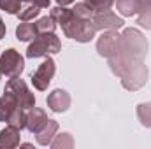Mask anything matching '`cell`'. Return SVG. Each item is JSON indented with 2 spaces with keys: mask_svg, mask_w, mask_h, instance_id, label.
I'll return each instance as SVG.
<instances>
[{
  "mask_svg": "<svg viewBox=\"0 0 151 149\" xmlns=\"http://www.w3.org/2000/svg\"><path fill=\"white\" fill-rule=\"evenodd\" d=\"M62 30L67 37L74 39L77 42H90L91 39L95 37L97 28L93 25L91 19L88 18H79V16H72L65 25H62Z\"/></svg>",
  "mask_w": 151,
  "mask_h": 149,
  "instance_id": "1",
  "label": "cell"
},
{
  "mask_svg": "<svg viewBox=\"0 0 151 149\" xmlns=\"http://www.w3.org/2000/svg\"><path fill=\"white\" fill-rule=\"evenodd\" d=\"M119 53H125L135 60H142L148 53V42L142 37V34L135 28H127L121 35V46Z\"/></svg>",
  "mask_w": 151,
  "mask_h": 149,
  "instance_id": "2",
  "label": "cell"
},
{
  "mask_svg": "<svg viewBox=\"0 0 151 149\" xmlns=\"http://www.w3.org/2000/svg\"><path fill=\"white\" fill-rule=\"evenodd\" d=\"M60 49H62L60 39L55 34H39L37 37L34 39V42L28 46L27 56L28 58H40V56L60 53Z\"/></svg>",
  "mask_w": 151,
  "mask_h": 149,
  "instance_id": "3",
  "label": "cell"
},
{
  "mask_svg": "<svg viewBox=\"0 0 151 149\" xmlns=\"http://www.w3.org/2000/svg\"><path fill=\"white\" fill-rule=\"evenodd\" d=\"M25 69V58L16 49H5L0 56V72L2 75L12 79L19 77V74Z\"/></svg>",
  "mask_w": 151,
  "mask_h": 149,
  "instance_id": "4",
  "label": "cell"
},
{
  "mask_svg": "<svg viewBox=\"0 0 151 149\" xmlns=\"http://www.w3.org/2000/svg\"><path fill=\"white\" fill-rule=\"evenodd\" d=\"M146 81H148V69H146V65L142 63V60L134 62V65L127 70V74L121 77L123 86H125L127 90H132V91L142 88Z\"/></svg>",
  "mask_w": 151,
  "mask_h": 149,
  "instance_id": "5",
  "label": "cell"
},
{
  "mask_svg": "<svg viewBox=\"0 0 151 149\" xmlns=\"http://www.w3.org/2000/svg\"><path fill=\"white\" fill-rule=\"evenodd\" d=\"M5 90L16 95V98H18V102H19V105H21L23 109H30V107L35 105V97H34V93L30 91V88L27 86V82H25L23 79L12 77V79L5 84Z\"/></svg>",
  "mask_w": 151,
  "mask_h": 149,
  "instance_id": "6",
  "label": "cell"
},
{
  "mask_svg": "<svg viewBox=\"0 0 151 149\" xmlns=\"http://www.w3.org/2000/svg\"><path fill=\"white\" fill-rule=\"evenodd\" d=\"M53 75H55V62H53V58H46L39 65L37 70L32 74V82L39 91H44V90H47Z\"/></svg>",
  "mask_w": 151,
  "mask_h": 149,
  "instance_id": "7",
  "label": "cell"
},
{
  "mask_svg": "<svg viewBox=\"0 0 151 149\" xmlns=\"http://www.w3.org/2000/svg\"><path fill=\"white\" fill-rule=\"evenodd\" d=\"M119 46H121V35L116 32H106L97 42V51L100 56L111 58L116 53H119Z\"/></svg>",
  "mask_w": 151,
  "mask_h": 149,
  "instance_id": "8",
  "label": "cell"
},
{
  "mask_svg": "<svg viewBox=\"0 0 151 149\" xmlns=\"http://www.w3.org/2000/svg\"><path fill=\"white\" fill-rule=\"evenodd\" d=\"M93 25L97 30H118L125 25V21L121 18H118L114 12H111L109 9L107 11H99L95 12V16L91 18Z\"/></svg>",
  "mask_w": 151,
  "mask_h": 149,
  "instance_id": "9",
  "label": "cell"
},
{
  "mask_svg": "<svg viewBox=\"0 0 151 149\" xmlns=\"http://www.w3.org/2000/svg\"><path fill=\"white\" fill-rule=\"evenodd\" d=\"M47 107L53 112H65L70 107V95L65 90H55L47 97Z\"/></svg>",
  "mask_w": 151,
  "mask_h": 149,
  "instance_id": "10",
  "label": "cell"
},
{
  "mask_svg": "<svg viewBox=\"0 0 151 149\" xmlns=\"http://www.w3.org/2000/svg\"><path fill=\"white\" fill-rule=\"evenodd\" d=\"M47 114L42 111V109H39V107H30V111L27 112V130L28 132H32V133H37L39 130L47 123Z\"/></svg>",
  "mask_w": 151,
  "mask_h": 149,
  "instance_id": "11",
  "label": "cell"
},
{
  "mask_svg": "<svg viewBox=\"0 0 151 149\" xmlns=\"http://www.w3.org/2000/svg\"><path fill=\"white\" fill-rule=\"evenodd\" d=\"M18 105H19V102H18L16 95L5 90L4 95L0 97V121L7 123V119L11 117V114L14 112V109H16Z\"/></svg>",
  "mask_w": 151,
  "mask_h": 149,
  "instance_id": "12",
  "label": "cell"
},
{
  "mask_svg": "<svg viewBox=\"0 0 151 149\" xmlns=\"http://www.w3.org/2000/svg\"><path fill=\"white\" fill-rule=\"evenodd\" d=\"M19 128L16 126H7L0 132V148L2 149H14L19 146V140H21V135H19Z\"/></svg>",
  "mask_w": 151,
  "mask_h": 149,
  "instance_id": "13",
  "label": "cell"
},
{
  "mask_svg": "<svg viewBox=\"0 0 151 149\" xmlns=\"http://www.w3.org/2000/svg\"><path fill=\"white\" fill-rule=\"evenodd\" d=\"M56 132H58V123L55 119H47V123L35 133L37 135V142L40 146H49L53 142V137H55Z\"/></svg>",
  "mask_w": 151,
  "mask_h": 149,
  "instance_id": "14",
  "label": "cell"
},
{
  "mask_svg": "<svg viewBox=\"0 0 151 149\" xmlns=\"http://www.w3.org/2000/svg\"><path fill=\"white\" fill-rule=\"evenodd\" d=\"M39 35L37 32V25L35 23H28V21H23L18 28H16V37L19 40H34Z\"/></svg>",
  "mask_w": 151,
  "mask_h": 149,
  "instance_id": "15",
  "label": "cell"
},
{
  "mask_svg": "<svg viewBox=\"0 0 151 149\" xmlns=\"http://www.w3.org/2000/svg\"><path fill=\"white\" fill-rule=\"evenodd\" d=\"M116 9L123 16H134L141 9V0H116Z\"/></svg>",
  "mask_w": 151,
  "mask_h": 149,
  "instance_id": "16",
  "label": "cell"
},
{
  "mask_svg": "<svg viewBox=\"0 0 151 149\" xmlns=\"http://www.w3.org/2000/svg\"><path fill=\"white\" fill-rule=\"evenodd\" d=\"M137 14H139L137 23L141 27L151 30V0H141V9Z\"/></svg>",
  "mask_w": 151,
  "mask_h": 149,
  "instance_id": "17",
  "label": "cell"
},
{
  "mask_svg": "<svg viewBox=\"0 0 151 149\" xmlns=\"http://www.w3.org/2000/svg\"><path fill=\"white\" fill-rule=\"evenodd\" d=\"M55 21H56V25H65L72 16H74V11L72 9H67L65 5H56L55 9H51V14H49Z\"/></svg>",
  "mask_w": 151,
  "mask_h": 149,
  "instance_id": "18",
  "label": "cell"
},
{
  "mask_svg": "<svg viewBox=\"0 0 151 149\" xmlns=\"http://www.w3.org/2000/svg\"><path fill=\"white\" fill-rule=\"evenodd\" d=\"M27 109H23L21 105H18L14 112L11 114V117L7 119V123L11 125V126H16V128H19V130H23L25 126H27Z\"/></svg>",
  "mask_w": 151,
  "mask_h": 149,
  "instance_id": "19",
  "label": "cell"
},
{
  "mask_svg": "<svg viewBox=\"0 0 151 149\" xmlns=\"http://www.w3.org/2000/svg\"><path fill=\"white\" fill-rule=\"evenodd\" d=\"M35 25H37V32L39 34H53L55 28H56V21H55L51 16H44V18H40Z\"/></svg>",
  "mask_w": 151,
  "mask_h": 149,
  "instance_id": "20",
  "label": "cell"
},
{
  "mask_svg": "<svg viewBox=\"0 0 151 149\" xmlns=\"http://www.w3.org/2000/svg\"><path fill=\"white\" fill-rule=\"evenodd\" d=\"M72 11H74L76 16H79V18H88V19H91V18L95 16V9H93L90 4H86V2L76 4V7L72 9Z\"/></svg>",
  "mask_w": 151,
  "mask_h": 149,
  "instance_id": "21",
  "label": "cell"
},
{
  "mask_svg": "<svg viewBox=\"0 0 151 149\" xmlns=\"http://www.w3.org/2000/svg\"><path fill=\"white\" fill-rule=\"evenodd\" d=\"M137 116H139V119L144 126L151 128V102L150 104H141L139 109H137Z\"/></svg>",
  "mask_w": 151,
  "mask_h": 149,
  "instance_id": "22",
  "label": "cell"
},
{
  "mask_svg": "<svg viewBox=\"0 0 151 149\" xmlns=\"http://www.w3.org/2000/svg\"><path fill=\"white\" fill-rule=\"evenodd\" d=\"M39 11H40V7H37L35 4H30L28 7H21V11L18 12V16H19V19L21 21H30V19H34V18H37L39 16Z\"/></svg>",
  "mask_w": 151,
  "mask_h": 149,
  "instance_id": "23",
  "label": "cell"
},
{
  "mask_svg": "<svg viewBox=\"0 0 151 149\" xmlns=\"http://www.w3.org/2000/svg\"><path fill=\"white\" fill-rule=\"evenodd\" d=\"M49 146H51L53 149L72 148V146H74V140H72V135H70V133H62V135H58V139H56V140H53Z\"/></svg>",
  "mask_w": 151,
  "mask_h": 149,
  "instance_id": "24",
  "label": "cell"
},
{
  "mask_svg": "<svg viewBox=\"0 0 151 149\" xmlns=\"http://www.w3.org/2000/svg\"><path fill=\"white\" fill-rule=\"evenodd\" d=\"M0 9L9 14H18L21 11V0H0Z\"/></svg>",
  "mask_w": 151,
  "mask_h": 149,
  "instance_id": "25",
  "label": "cell"
},
{
  "mask_svg": "<svg viewBox=\"0 0 151 149\" xmlns=\"http://www.w3.org/2000/svg\"><path fill=\"white\" fill-rule=\"evenodd\" d=\"M86 4H90L93 9H95V12H99V11H107V9H111V5L114 4V0H84Z\"/></svg>",
  "mask_w": 151,
  "mask_h": 149,
  "instance_id": "26",
  "label": "cell"
},
{
  "mask_svg": "<svg viewBox=\"0 0 151 149\" xmlns=\"http://www.w3.org/2000/svg\"><path fill=\"white\" fill-rule=\"evenodd\" d=\"M34 4L40 7V9H46V7H49V4H51V0H34Z\"/></svg>",
  "mask_w": 151,
  "mask_h": 149,
  "instance_id": "27",
  "label": "cell"
},
{
  "mask_svg": "<svg viewBox=\"0 0 151 149\" xmlns=\"http://www.w3.org/2000/svg\"><path fill=\"white\" fill-rule=\"evenodd\" d=\"M5 37V25H4V21H2V18H0V39Z\"/></svg>",
  "mask_w": 151,
  "mask_h": 149,
  "instance_id": "28",
  "label": "cell"
},
{
  "mask_svg": "<svg viewBox=\"0 0 151 149\" xmlns=\"http://www.w3.org/2000/svg\"><path fill=\"white\" fill-rule=\"evenodd\" d=\"M72 2H76V0H56L58 5H69V4H72Z\"/></svg>",
  "mask_w": 151,
  "mask_h": 149,
  "instance_id": "29",
  "label": "cell"
},
{
  "mask_svg": "<svg viewBox=\"0 0 151 149\" xmlns=\"http://www.w3.org/2000/svg\"><path fill=\"white\" fill-rule=\"evenodd\" d=\"M21 2H32V0H21Z\"/></svg>",
  "mask_w": 151,
  "mask_h": 149,
  "instance_id": "30",
  "label": "cell"
},
{
  "mask_svg": "<svg viewBox=\"0 0 151 149\" xmlns=\"http://www.w3.org/2000/svg\"><path fill=\"white\" fill-rule=\"evenodd\" d=\"M0 75H2V72H0Z\"/></svg>",
  "mask_w": 151,
  "mask_h": 149,
  "instance_id": "31",
  "label": "cell"
}]
</instances>
